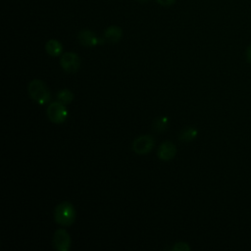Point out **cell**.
Listing matches in <instances>:
<instances>
[{
  "mask_svg": "<svg viewBox=\"0 0 251 251\" xmlns=\"http://www.w3.org/2000/svg\"><path fill=\"white\" fill-rule=\"evenodd\" d=\"M54 219L63 226H71L75 220V210L72 203L63 201L58 204L54 210Z\"/></svg>",
  "mask_w": 251,
  "mask_h": 251,
  "instance_id": "6da1fadb",
  "label": "cell"
},
{
  "mask_svg": "<svg viewBox=\"0 0 251 251\" xmlns=\"http://www.w3.org/2000/svg\"><path fill=\"white\" fill-rule=\"evenodd\" d=\"M29 96L38 104L44 105L51 99V93L46 84L40 79H33L28 84Z\"/></svg>",
  "mask_w": 251,
  "mask_h": 251,
  "instance_id": "7a4b0ae2",
  "label": "cell"
},
{
  "mask_svg": "<svg viewBox=\"0 0 251 251\" xmlns=\"http://www.w3.org/2000/svg\"><path fill=\"white\" fill-rule=\"evenodd\" d=\"M46 113L49 120L55 124H61L68 118V110L65 104L60 101L51 102L47 108Z\"/></svg>",
  "mask_w": 251,
  "mask_h": 251,
  "instance_id": "3957f363",
  "label": "cell"
},
{
  "mask_svg": "<svg viewBox=\"0 0 251 251\" xmlns=\"http://www.w3.org/2000/svg\"><path fill=\"white\" fill-rule=\"evenodd\" d=\"M61 67L67 73H75L80 66V58L75 52H66L60 59Z\"/></svg>",
  "mask_w": 251,
  "mask_h": 251,
  "instance_id": "277c9868",
  "label": "cell"
},
{
  "mask_svg": "<svg viewBox=\"0 0 251 251\" xmlns=\"http://www.w3.org/2000/svg\"><path fill=\"white\" fill-rule=\"evenodd\" d=\"M155 145V139L151 135H141L134 139L132 143V150L137 154H147Z\"/></svg>",
  "mask_w": 251,
  "mask_h": 251,
  "instance_id": "5b68a950",
  "label": "cell"
},
{
  "mask_svg": "<svg viewBox=\"0 0 251 251\" xmlns=\"http://www.w3.org/2000/svg\"><path fill=\"white\" fill-rule=\"evenodd\" d=\"M53 246L58 251H68L71 247V237L67 230L59 228L53 236Z\"/></svg>",
  "mask_w": 251,
  "mask_h": 251,
  "instance_id": "8992f818",
  "label": "cell"
},
{
  "mask_svg": "<svg viewBox=\"0 0 251 251\" xmlns=\"http://www.w3.org/2000/svg\"><path fill=\"white\" fill-rule=\"evenodd\" d=\"M77 39L81 45L86 47H94L104 43V39L98 37L90 29H81L77 34Z\"/></svg>",
  "mask_w": 251,
  "mask_h": 251,
  "instance_id": "52a82bcc",
  "label": "cell"
},
{
  "mask_svg": "<svg viewBox=\"0 0 251 251\" xmlns=\"http://www.w3.org/2000/svg\"><path fill=\"white\" fill-rule=\"evenodd\" d=\"M176 147L174 143L170 142V141H165L163 142L157 151V155L159 157V159L163 160V161H169L171 159H173L176 156Z\"/></svg>",
  "mask_w": 251,
  "mask_h": 251,
  "instance_id": "ba28073f",
  "label": "cell"
},
{
  "mask_svg": "<svg viewBox=\"0 0 251 251\" xmlns=\"http://www.w3.org/2000/svg\"><path fill=\"white\" fill-rule=\"evenodd\" d=\"M123 35V30L121 27L116 25H111L106 28L104 32V38L111 43H117L120 41Z\"/></svg>",
  "mask_w": 251,
  "mask_h": 251,
  "instance_id": "9c48e42d",
  "label": "cell"
},
{
  "mask_svg": "<svg viewBox=\"0 0 251 251\" xmlns=\"http://www.w3.org/2000/svg\"><path fill=\"white\" fill-rule=\"evenodd\" d=\"M45 50L51 56H59L63 52V45L57 39H50L45 44Z\"/></svg>",
  "mask_w": 251,
  "mask_h": 251,
  "instance_id": "30bf717a",
  "label": "cell"
},
{
  "mask_svg": "<svg viewBox=\"0 0 251 251\" xmlns=\"http://www.w3.org/2000/svg\"><path fill=\"white\" fill-rule=\"evenodd\" d=\"M169 127V118L166 116H161L157 117L153 121V129L156 132L162 133L166 131Z\"/></svg>",
  "mask_w": 251,
  "mask_h": 251,
  "instance_id": "8fae6325",
  "label": "cell"
},
{
  "mask_svg": "<svg viewBox=\"0 0 251 251\" xmlns=\"http://www.w3.org/2000/svg\"><path fill=\"white\" fill-rule=\"evenodd\" d=\"M197 129L193 126H189V127H185L183 130L180 131L179 133V139L183 142H190L192 140H194V138L197 136Z\"/></svg>",
  "mask_w": 251,
  "mask_h": 251,
  "instance_id": "7c38bea8",
  "label": "cell"
},
{
  "mask_svg": "<svg viewBox=\"0 0 251 251\" xmlns=\"http://www.w3.org/2000/svg\"><path fill=\"white\" fill-rule=\"evenodd\" d=\"M57 99H58V101L64 103V104H69L73 101L74 94L69 89H62L57 93Z\"/></svg>",
  "mask_w": 251,
  "mask_h": 251,
  "instance_id": "4fadbf2b",
  "label": "cell"
},
{
  "mask_svg": "<svg viewBox=\"0 0 251 251\" xmlns=\"http://www.w3.org/2000/svg\"><path fill=\"white\" fill-rule=\"evenodd\" d=\"M173 250L182 251V250H190V246L185 242H177L173 246Z\"/></svg>",
  "mask_w": 251,
  "mask_h": 251,
  "instance_id": "5bb4252c",
  "label": "cell"
},
{
  "mask_svg": "<svg viewBox=\"0 0 251 251\" xmlns=\"http://www.w3.org/2000/svg\"><path fill=\"white\" fill-rule=\"evenodd\" d=\"M161 6H164V7H169V6H172L174 5V3L176 2V0H156Z\"/></svg>",
  "mask_w": 251,
  "mask_h": 251,
  "instance_id": "9a60e30c",
  "label": "cell"
},
{
  "mask_svg": "<svg viewBox=\"0 0 251 251\" xmlns=\"http://www.w3.org/2000/svg\"><path fill=\"white\" fill-rule=\"evenodd\" d=\"M246 60L251 64V45H249V47L246 50Z\"/></svg>",
  "mask_w": 251,
  "mask_h": 251,
  "instance_id": "2e32d148",
  "label": "cell"
},
{
  "mask_svg": "<svg viewBox=\"0 0 251 251\" xmlns=\"http://www.w3.org/2000/svg\"><path fill=\"white\" fill-rule=\"evenodd\" d=\"M138 1H140V2H145V1H147V0H138Z\"/></svg>",
  "mask_w": 251,
  "mask_h": 251,
  "instance_id": "e0dca14e",
  "label": "cell"
}]
</instances>
